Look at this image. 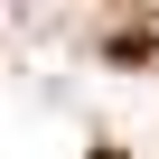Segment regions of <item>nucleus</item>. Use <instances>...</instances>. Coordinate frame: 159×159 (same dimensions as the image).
<instances>
[{"mask_svg": "<svg viewBox=\"0 0 159 159\" xmlns=\"http://www.w3.org/2000/svg\"><path fill=\"white\" fill-rule=\"evenodd\" d=\"M94 159H122V150H94Z\"/></svg>", "mask_w": 159, "mask_h": 159, "instance_id": "1", "label": "nucleus"}]
</instances>
